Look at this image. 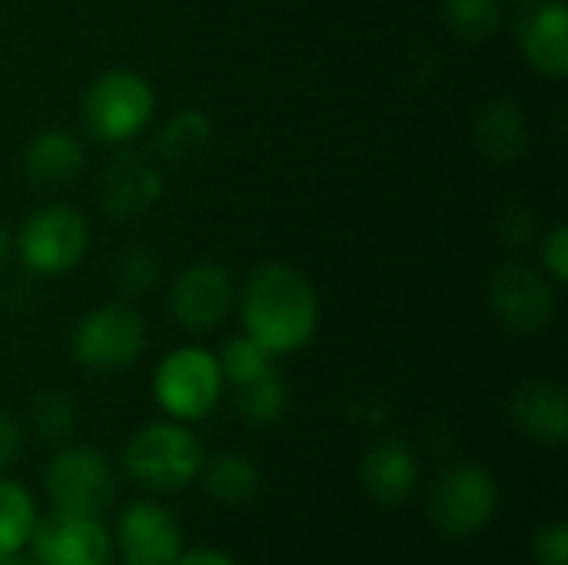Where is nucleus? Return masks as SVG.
<instances>
[{"label": "nucleus", "mask_w": 568, "mask_h": 565, "mask_svg": "<svg viewBox=\"0 0 568 565\" xmlns=\"http://www.w3.org/2000/svg\"><path fill=\"white\" fill-rule=\"evenodd\" d=\"M123 466L143 490L176 493L190 486L203 470V450L186 426L153 423L126 443Z\"/></svg>", "instance_id": "nucleus-2"}, {"label": "nucleus", "mask_w": 568, "mask_h": 565, "mask_svg": "<svg viewBox=\"0 0 568 565\" xmlns=\"http://www.w3.org/2000/svg\"><path fill=\"white\" fill-rule=\"evenodd\" d=\"M536 556H539V565H568L566 523H552V526L536 539Z\"/></svg>", "instance_id": "nucleus-27"}, {"label": "nucleus", "mask_w": 568, "mask_h": 565, "mask_svg": "<svg viewBox=\"0 0 568 565\" xmlns=\"http://www.w3.org/2000/svg\"><path fill=\"white\" fill-rule=\"evenodd\" d=\"M270 356L273 353L266 346H260L253 336H236V340H230L223 346L216 363H220V373L230 383L243 386V383H250V380H256V376H263L270 370Z\"/></svg>", "instance_id": "nucleus-24"}, {"label": "nucleus", "mask_w": 568, "mask_h": 565, "mask_svg": "<svg viewBox=\"0 0 568 565\" xmlns=\"http://www.w3.org/2000/svg\"><path fill=\"white\" fill-rule=\"evenodd\" d=\"M27 176L40 186L70 183L83 167V147L63 130H43L27 147Z\"/></svg>", "instance_id": "nucleus-17"}, {"label": "nucleus", "mask_w": 568, "mask_h": 565, "mask_svg": "<svg viewBox=\"0 0 568 565\" xmlns=\"http://www.w3.org/2000/svg\"><path fill=\"white\" fill-rule=\"evenodd\" d=\"M173 565H236L233 559H226L223 553L213 549H193V553H180Z\"/></svg>", "instance_id": "nucleus-30"}, {"label": "nucleus", "mask_w": 568, "mask_h": 565, "mask_svg": "<svg viewBox=\"0 0 568 565\" xmlns=\"http://www.w3.org/2000/svg\"><path fill=\"white\" fill-rule=\"evenodd\" d=\"M283 410H286V386L273 370H266L263 376L240 386V413H243V420H250L256 426H266V423L280 420Z\"/></svg>", "instance_id": "nucleus-23"}, {"label": "nucleus", "mask_w": 568, "mask_h": 565, "mask_svg": "<svg viewBox=\"0 0 568 565\" xmlns=\"http://www.w3.org/2000/svg\"><path fill=\"white\" fill-rule=\"evenodd\" d=\"M20 450H23V436H20V426L10 413L0 410V470H7L10 463L20 460Z\"/></svg>", "instance_id": "nucleus-29"}, {"label": "nucleus", "mask_w": 568, "mask_h": 565, "mask_svg": "<svg viewBox=\"0 0 568 565\" xmlns=\"http://www.w3.org/2000/svg\"><path fill=\"white\" fill-rule=\"evenodd\" d=\"M37 526V506L30 493L20 483L0 480V559L17 556L33 536Z\"/></svg>", "instance_id": "nucleus-19"}, {"label": "nucleus", "mask_w": 568, "mask_h": 565, "mask_svg": "<svg viewBox=\"0 0 568 565\" xmlns=\"http://www.w3.org/2000/svg\"><path fill=\"white\" fill-rule=\"evenodd\" d=\"M210 140V120L200 110H180L156 137V153L170 163L196 157Z\"/></svg>", "instance_id": "nucleus-20"}, {"label": "nucleus", "mask_w": 568, "mask_h": 565, "mask_svg": "<svg viewBox=\"0 0 568 565\" xmlns=\"http://www.w3.org/2000/svg\"><path fill=\"white\" fill-rule=\"evenodd\" d=\"M146 343L140 313L126 303H106L87 313L73 330V356L97 373H116L136 363Z\"/></svg>", "instance_id": "nucleus-4"}, {"label": "nucleus", "mask_w": 568, "mask_h": 565, "mask_svg": "<svg viewBox=\"0 0 568 565\" xmlns=\"http://www.w3.org/2000/svg\"><path fill=\"white\" fill-rule=\"evenodd\" d=\"M160 276V263L156 256L146 250V246H130L116 256L113 263V283L126 293V296H136V293H146Z\"/></svg>", "instance_id": "nucleus-25"}, {"label": "nucleus", "mask_w": 568, "mask_h": 565, "mask_svg": "<svg viewBox=\"0 0 568 565\" xmlns=\"http://www.w3.org/2000/svg\"><path fill=\"white\" fill-rule=\"evenodd\" d=\"M509 3H516V7H536L539 0H509Z\"/></svg>", "instance_id": "nucleus-32"}, {"label": "nucleus", "mask_w": 568, "mask_h": 565, "mask_svg": "<svg viewBox=\"0 0 568 565\" xmlns=\"http://www.w3.org/2000/svg\"><path fill=\"white\" fill-rule=\"evenodd\" d=\"M7 250H10V236H7V230L0 226V263L7 260Z\"/></svg>", "instance_id": "nucleus-31"}, {"label": "nucleus", "mask_w": 568, "mask_h": 565, "mask_svg": "<svg viewBox=\"0 0 568 565\" xmlns=\"http://www.w3.org/2000/svg\"><path fill=\"white\" fill-rule=\"evenodd\" d=\"M513 416L539 443L562 446L568 433V403L562 386L556 383H529L513 400Z\"/></svg>", "instance_id": "nucleus-15"}, {"label": "nucleus", "mask_w": 568, "mask_h": 565, "mask_svg": "<svg viewBox=\"0 0 568 565\" xmlns=\"http://www.w3.org/2000/svg\"><path fill=\"white\" fill-rule=\"evenodd\" d=\"M156 403L173 420H203L223 393V373L216 356L196 346H183L170 353L153 380Z\"/></svg>", "instance_id": "nucleus-5"}, {"label": "nucleus", "mask_w": 568, "mask_h": 565, "mask_svg": "<svg viewBox=\"0 0 568 565\" xmlns=\"http://www.w3.org/2000/svg\"><path fill=\"white\" fill-rule=\"evenodd\" d=\"M116 543L126 565H173L183 553L176 519L156 503L126 506V513L120 516Z\"/></svg>", "instance_id": "nucleus-12"}, {"label": "nucleus", "mask_w": 568, "mask_h": 565, "mask_svg": "<svg viewBox=\"0 0 568 565\" xmlns=\"http://www.w3.org/2000/svg\"><path fill=\"white\" fill-rule=\"evenodd\" d=\"M103 210L113 220H133L136 213L150 210L160 200L163 180L160 173L140 157H120L103 173Z\"/></svg>", "instance_id": "nucleus-13"}, {"label": "nucleus", "mask_w": 568, "mask_h": 565, "mask_svg": "<svg viewBox=\"0 0 568 565\" xmlns=\"http://www.w3.org/2000/svg\"><path fill=\"white\" fill-rule=\"evenodd\" d=\"M443 17L449 30L463 40H486L503 23V3L499 0H446Z\"/></svg>", "instance_id": "nucleus-22"}, {"label": "nucleus", "mask_w": 568, "mask_h": 565, "mask_svg": "<svg viewBox=\"0 0 568 565\" xmlns=\"http://www.w3.org/2000/svg\"><path fill=\"white\" fill-rule=\"evenodd\" d=\"M320 323L316 290L303 273L283 263L260 266L243 290V326L270 353L306 346Z\"/></svg>", "instance_id": "nucleus-1"}, {"label": "nucleus", "mask_w": 568, "mask_h": 565, "mask_svg": "<svg viewBox=\"0 0 568 565\" xmlns=\"http://www.w3.org/2000/svg\"><path fill=\"white\" fill-rule=\"evenodd\" d=\"M542 260L549 266V273L556 280H566L568 276V230L566 226H556L546 243H542Z\"/></svg>", "instance_id": "nucleus-28"}, {"label": "nucleus", "mask_w": 568, "mask_h": 565, "mask_svg": "<svg viewBox=\"0 0 568 565\" xmlns=\"http://www.w3.org/2000/svg\"><path fill=\"white\" fill-rule=\"evenodd\" d=\"M0 296H3V293H0Z\"/></svg>", "instance_id": "nucleus-34"}, {"label": "nucleus", "mask_w": 568, "mask_h": 565, "mask_svg": "<svg viewBox=\"0 0 568 565\" xmlns=\"http://www.w3.org/2000/svg\"><path fill=\"white\" fill-rule=\"evenodd\" d=\"M496 480L479 466H453L433 490V523L446 536H473L496 513Z\"/></svg>", "instance_id": "nucleus-7"}, {"label": "nucleus", "mask_w": 568, "mask_h": 565, "mask_svg": "<svg viewBox=\"0 0 568 565\" xmlns=\"http://www.w3.org/2000/svg\"><path fill=\"white\" fill-rule=\"evenodd\" d=\"M260 486L256 466L243 456H220L213 460V466L206 470V490L216 503H246Z\"/></svg>", "instance_id": "nucleus-21"}, {"label": "nucleus", "mask_w": 568, "mask_h": 565, "mask_svg": "<svg viewBox=\"0 0 568 565\" xmlns=\"http://www.w3.org/2000/svg\"><path fill=\"white\" fill-rule=\"evenodd\" d=\"M47 493H50L53 506L63 513L97 516L113 496L110 463L87 446L63 450L47 466Z\"/></svg>", "instance_id": "nucleus-8"}, {"label": "nucleus", "mask_w": 568, "mask_h": 565, "mask_svg": "<svg viewBox=\"0 0 568 565\" xmlns=\"http://www.w3.org/2000/svg\"><path fill=\"white\" fill-rule=\"evenodd\" d=\"M489 300L496 313L506 320L509 330L516 333H536L552 323L556 313V296L536 270L523 263H506L493 273L489 283Z\"/></svg>", "instance_id": "nucleus-10"}, {"label": "nucleus", "mask_w": 568, "mask_h": 565, "mask_svg": "<svg viewBox=\"0 0 568 565\" xmlns=\"http://www.w3.org/2000/svg\"><path fill=\"white\" fill-rule=\"evenodd\" d=\"M523 50L529 63L549 77H562L568 70V17L559 0L536 3V10L523 23Z\"/></svg>", "instance_id": "nucleus-14"}, {"label": "nucleus", "mask_w": 568, "mask_h": 565, "mask_svg": "<svg viewBox=\"0 0 568 565\" xmlns=\"http://www.w3.org/2000/svg\"><path fill=\"white\" fill-rule=\"evenodd\" d=\"M30 543L40 565H106L113 549L110 533L97 516L63 509L37 523Z\"/></svg>", "instance_id": "nucleus-9"}, {"label": "nucleus", "mask_w": 568, "mask_h": 565, "mask_svg": "<svg viewBox=\"0 0 568 565\" xmlns=\"http://www.w3.org/2000/svg\"><path fill=\"white\" fill-rule=\"evenodd\" d=\"M416 476H419L416 456L403 443H379L363 463L366 490L373 493V500L389 503V506L403 503L413 493Z\"/></svg>", "instance_id": "nucleus-16"}, {"label": "nucleus", "mask_w": 568, "mask_h": 565, "mask_svg": "<svg viewBox=\"0 0 568 565\" xmlns=\"http://www.w3.org/2000/svg\"><path fill=\"white\" fill-rule=\"evenodd\" d=\"M17 565H20V563H17ZM37 565H40V563H37Z\"/></svg>", "instance_id": "nucleus-33"}, {"label": "nucleus", "mask_w": 568, "mask_h": 565, "mask_svg": "<svg viewBox=\"0 0 568 565\" xmlns=\"http://www.w3.org/2000/svg\"><path fill=\"white\" fill-rule=\"evenodd\" d=\"M230 303H233V280L226 266L210 263V260L186 266L170 296V310L176 323L193 333L213 330L226 316Z\"/></svg>", "instance_id": "nucleus-11"}, {"label": "nucleus", "mask_w": 568, "mask_h": 565, "mask_svg": "<svg viewBox=\"0 0 568 565\" xmlns=\"http://www.w3.org/2000/svg\"><path fill=\"white\" fill-rule=\"evenodd\" d=\"M33 423L43 440H67L77 426L73 400L63 393H43L33 400Z\"/></svg>", "instance_id": "nucleus-26"}, {"label": "nucleus", "mask_w": 568, "mask_h": 565, "mask_svg": "<svg viewBox=\"0 0 568 565\" xmlns=\"http://www.w3.org/2000/svg\"><path fill=\"white\" fill-rule=\"evenodd\" d=\"M153 90L133 70L103 73L83 97V123L97 140L120 143L136 137L153 117Z\"/></svg>", "instance_id": "nucleus-3"}, {"label": "nucleus", "mask_w": 568, "mask_h": 565, "mask_svg": "<svg viewBox=\"0 0 568 565\" xmlns=\"http://www.w3.org/2000/svg\"><path fill=\"white\" fill-rule=\"evenodd\" d=\"M90 243L87 220L63 203L37 210L20 230V256L40 276H57L73 270Z\"/></svg>", "instance_id": "nucleus-6"}, {"label": "nucleus", "mask_w": 568, "mask_h": 565, "mask_svg": "<svg viewBox=\"0 0 568 565\" xmlns=\"http://www.w3.org/2000/svg\"><path fill=\"white\" fill-rule=\"evenodd\" d=\"M526 117L516 103H489L476 120V147L483 157L506 163L526 150Z\"/></svg>", "instance_id": "nucleus-18"}]
</instances>
